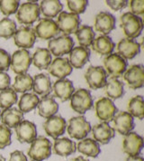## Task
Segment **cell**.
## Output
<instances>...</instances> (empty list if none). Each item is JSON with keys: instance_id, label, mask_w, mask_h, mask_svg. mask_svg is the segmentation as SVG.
Returning a JSON list of instances; mask_svg holds the SVG:
<instances>
[{"instance_id": "6da1fadb", "label": "cell", "mask_w": 144, "mask_h": 161, "mask_svg": "<svg viewBox=\"0 0 144 161\" xmlns=\"http://www.w3.org/2000/svg\"><path fill=\"white\" fill-rule=\"evenodd\" d=\"M120 23L121 28L128 39L133 40L140 36L143 29L142 19L140 16L132 15L130 12H126L121 15Z\"/></svg>"}, {"instance_id": "7a4b0ae2", "label": "cell", "mask_w": 144, "mask_h": 161, "mask_svg": "<svg viewBox=\"0 0 144 161\" xmlns=\"http://www.w3.org/2000/svg\"><path fill=\"white\" fill-rule=\"evenodd\" d=\"M40 7L35 1H29L19 6L16 12V18L21 25H32L40 17Z\"/></svg>"}, {"instance_id": "3957f363", "label": "cell", "mask_w": 144, "mask_h": 161, "mask_svg": "<svg viewBox=\"0 0 144 161\" xmlns=\"http://www.w3.org/2000/svg\"><path fill=\"white\" fill-rule=\"evenodd\" d=\"M52 145L49 139L43 136L36 138L28 149L29 157L33 161H43L51 155Z\"/></svg>"}, {"instance_id": "277c9868", "label": "cell", "mask_w": 144, "mask_h": 161, "mask_svg": "<svg viewBox=\"0 0 144 161\" xmlns=\"http://www.w3.org/2000/svg\"><path fill=\"white\" fill-rule=\"evenodd\" d=\"M94 102L91 93L86 89H79L70 98V107L79 114H85L87 110L93 108Z\"/></svg>"}, {"instance_id": "5b68a950", "label": "cell", "mask_w": 144, "mask_h": 161, "mask_svg": "<svg viewBox=\"0 0 144 161\" xmlns=\"http://www.w3.org/2000/svg\"><path fill=\"white\" fill-rule=\"evenodd\" d=\"M104 69L108 75L111 76V78H119L122 76V74L127 69V62L126 60L120 56L117 53H111L107 56H105L104 61Z\"/></svg>"}, {"instance_id": "8992f818", "label": "cell", "mask_w": 144, "mask_h": 161, "mask_svg": "<svg viewBox=\"0 0 144 161\" xmlns=\"http://www.w3.org/2000/svg\"><path fill=\"white\" fill-rule=\"evenodd\" d=\"M67 130L70 138L81 140L86 139L91 131V125L84 116H77L69 119Z\"/></svg>"}, {"instance_id": "52a82bcc", "label": "cell", "mask_w": 144, "mask_h": 161, "mask_svg": "<svg viewBox=\"0 0 144 161\" xmlns=\"http://www.w3.org/2000/svg\"><path fill=\"white\" fill-rule=\"evenodd\" d=\"M74 40L71 37L63 35L49 40L48 50L57 58L69 53L74 48Z\"/></svg>"}, {"instance_id": "ba28073f", "label": "cell", "mask_w": 144, "mask_h": 161, "mask_svg": "<svg viewBox=\"0 0 144 161\" xmlns=\"http://www.w3.org/2000/svg\"><path fill=\"white\" fill-rule=\"evenodd\" d=\"M56 24L59 32H62L64 36L75 34L79 28L80 18L78 15L62 11L58 15Z\"/></svg>"}, {"instance_id": "9c48e42d", "label": "cell", "mask_w": 144, "mask_h": 161, "mask_svg": "<svg viewBox=\"0 0 144 161\" xmlns=\"http://www.w3.org/2000/svg\"><path fill=\"white\" fill-rule=\"evenodd\" d=\"M95 115L103 122L109 123L113 121L114 118L117 113V107L115 105L114 102L107 97H104L99 99L95 103Z\"/></svg>"}, {"instance_id": "30bf717a", "label": "cell", "mask_w": 144, "mask_h": 161, "mask_svg": "<svg viewBox=\"0 0 144 161\" xmlns=\"http://www.w3.org/2000/svg\"><path fill=\"white\" fill-rule=\"evenodd\" d=\"M32 64V56L27 50L20 49L13 53L11 56L10 68L17 75L25 74L28 72Z\"/></svg>"}, {"instance_id": "8fae6325", "label": "cell", "mask_w": 144, "mask_h": 161, "mask_svg": "<svg viewBox=\"0 0 144 161\" xmlns=\"http://www.w3.org/2000/svg\"><path fill=\"white\" fill-rule=\"evenodd\" d=\"M85 80L92 90L103 88L107 82V74L101 66H89L85 73Z\"/></svg>"}, {"instance_id": "7c38bea8", "label": "cell", "mask_w": 144, "mask_h": 161, "mask_svg": "<svg viewBox=\"0 0 144 161\" xmlns=\"http://www.w3.org/2000/svg\"><path fill=\"white\" fill-rule=\"evenodd\" d=\"M123 80L128 87L132 90L142 88L144 84V68L142 64H134L130 66L124 72Z\"/></svg>"}, {"instance_id": "4fadbf2b", "label": "cell", "mask_w": 144, "mask_h": 161, "mask_svg": "<svg viewBox=\"0 0 144 161\" xmlns=\"http://www.w3.org/2000/svg\"><path fill=\"white\" fill-rule=\"evenodd\" d=\"M36 37L41 40H50L58 36L60 33L56 22L52 19L43 18L33 28Z\"/></svg>"}, {"instance_id": "5bb4252c", "label": "cell", "mask_w": 144, "mask_h": 161, "mask_svg": "<svg viewBox=\"0 0 144 161\" xmlns=\"http://www.w3.org/2000/svg\"><path fill=\"white\" fill-rule=\"evenodd\" d=\"M14 44L21 49H30L33 48L36 41V36L33 28L30 26H23L16 29L14 35Z\"/></svg>"}, {"instance_id": "9a60e30c", "label": "cell", "mask_w": 144, "mask_h": 161, "mask_svg": "<svg viewBox=\"0 0 144 161\" xmlns=\"http://www.w3.org/2000/svg\"><path fill=\"white\" fill-rule=\"evenodd\" d=\"M143 147V139L136 132H130L124 136L122 141V151L128 157L139 156Z\"/></svg>"}, {"instance_id": "2e32d148", "label": "cell", "mask_w": 144, "mask_h": 161, "mask_svg": "<svg viewBox=\"0 0 144 161\" xmlns=\"http://www.w3.org/2000/svg\"><path fill=\"white\" fill-rule=\"evenodd\" d=\"M67 128V123L65 119L54 115L52 117L47 119V120L43 123V129L45 133L52 139H58L59 136L63 135Z\"/></svg>"}, {"instance_id": "e0dca14e", "label": "cell", "mask_w": 144, "mask_h": 161, "mask_svg": "<svg viewBox=\"0 0 144 161\" xmlns=\"http://www.w3.org/2000/svg\"><path fill=\"white\" fill-rule=\"evenodd\" d=\"M115 23L116 19L111 13L102 11L95 15V30L103 36H107L115 28Z\"/></svg>"}, {"instance_id": "ac0fdd59", "label": "cell", "mask_w": 144, "mask_h": 161, "mask_svg": "<svg viewBox=\"0 0 144 161\" xmlns=\"http://www.w3.org/2000/svg\"><path fill=\"white\" fill-rule=\"evenodd\" d=\"M15 133L19 142L32 143L37 138L35 124L29 120H23L15 127Z\"/></svg>"}, {"instance_id": "d6986e66", "label": "cell", "mask_w": 144, "mask_h": 161, "mask_svg": "<svg viewBox=\"0 0 144 161\" xmlns=\"http://www.w3.org/2000/svg\"><path fill=\"white\" fill-rule=\"evenodd\" d=\"M47 70L50 75L60 80V79H66V77L72 73L73 68L69 62V59L57 57L50 63V66L48 67Z\"/></svg>"}, {"instance_id": "ffe728a7", "label": "cell", "mask_w": 144, "mask_h": 161, "mask_svg": "<svg viewBox=\"0 0 144 161\" xmlns=\"http://www.w3.org/2000/svg\"><path fill=\"white\" fill-rule=\"evenodd\" d=\"M117 53L124 60L133 59L141 51V44L135 40L122 38L116 45Z\"/></svg>"}, {"instance_id": "44dd1931", "label": "cell", "mask_w": 144, "mask_h": 161, "mask_svg": "<svg viewBox=\"0 0 144 161\" xmlns=\"http://www.w3.org/2000/svg\"><path fill=\"white\" fill-rule=\"evenodd\" d=\"M114 130L121 135H126L134 129L133 117L127 111H119L114 118Z\"/></svg>"}, {"instance_id": "7402d4cb", "label": "cell", "mask_w": 144, "mask_h": 161, "mask_svg": "<svg viewBox=\"0 0 144 161\" xmlns=\"http://www.w3.org/2000/svg\"><path fill=\"white\" fill-rule=\"evenodd\" d=\"M94 140L103 145L108 144L110 140L115 137V130L106 122H101L91 128Z\"/></svg>"}, {"instance_id": "603a6c76", "label": "cell", "mask_w": 144, "mask_h": 161, "mask_svg": "<svg viewBox=\"0 0 144 161\" xmlns=\"http://www.w3.org/2000/svg\"><path fill=\"white\" fill-rule=\"evenodd\" d=\"M52 91L55 97L59 98L61 102H67L70 100L75 89L71 80L69 79H60L54 82Z\"/></svg>"}, {"instance_id": "cb8c5ba5", "label": "cell", "mask_w": 144, "mask_h": 161, "mask_svg": "<svg viewBox=\"0 0 144 161\" xmlns=\"http://www.w3.org/2000/svg\"><path fill=\"white\" fill-rule=\"evenodd\" d=\"M37 107L39 115L45 119L54 116L59 110V104L56 103L54 96L50 94L42 97Z\"/></svg>"}, {"instance_id": "d4e9b609", "label": "cell", "mask_w": 144, "mask_h": 161, "mask_svg": "<svg viewBox=\"0 0 144 161\" xmlns=\"http://www.w3.org/2000/svg\"><path fill=\"white\" fill-rule=\"evenodd\" d=\"M69 54V62L72 66V68L81 69L89 61L90 50L86 47L77 46L74 47Z\"/></svg>"}, {"instance_id": "484cf974", "label": "cell", "mask_w": 144, "mask_h": 161, "mask_svg": "<svg viewBox=\"0 0 144 161\" xmlns=\"http://www.w3.org/2000/svg\"><path fill=\"white\" fill-rule=\"evenodd\" d=\"M33 91L36 95L47 96L52 91V85L50 76L46 73L36 74L34 78H33Z\"/></svg>"}, {"instance_id": "4316f807", "label": "cell", "mask_w": 144, "mask_h": 161, "mask_svg": "<svg viewBox=\"0 0 144 161\" xmlns=\"http://www.w3.org/2000/svg\"><path fill=\"white\" fill-rule=\"evenodd\" d=\"M92 49L99 55H109L113 53L115 44L112 38L108 36H99L95 38L91 44Z\"/></svg>"}, {"instance_id": "83f0119b", "label": "cell", "mask_w": 144, "mask_h": 161, "mask_svg": "<svg viewBox=\"0 0 144 161\" xmlns=\"http://www.w3.org/2000/svg\"><path fill=\"white\" fill-rule=\"evenodd\" d=\"M77 150V144L68 138H58L54 140L53 151L60 157H69Z\"/></svg>"}, {"instance_id": "f1b7e54d", "label": "cell", "mask_w": 144, "mask_h": 161, "mask_svg": "<svg viewBox=\"0 0 144 161\" xmlns=\"http://www.w3.org/2000/svg\"><path fill=\"white\" fill-rule=\"evenodd\" d=\"M2 124L7 128H15L21 121L23 120V113L16 108H9L1 111Z\"/></svg>"}, {"instance_id": "f546056e", "label": "cell", "mask_w": 144, "mask_h": 161, "mask_svg": "<svg viewBox=\"0 0 144 161\" xmlns=\"http://www.w3.org/2000/svg\"><path fill=\"white\" fill-rule=\"evenodd\" d=\"M77 149L79 153L90 158H96L101 153L99 143L89 138L81 139L77 145Z\"/></svg>"}, {"instance_id": "4dcf8cb0", "label": "cell", "mask_w": 144, "mask_h": 161, "mask_svg": "<svg viewBox=\"0 0 144 161\" xmlns=\"http://www.w3.org/2000/svg\"><path fill=\"white\" fill-rule=\"evenodd\" d=\"M40 11L44 17L52 19L62 12L63 5L58 0H43L40 4Z\"/></svg>"}, {"instance_id": "1f68e13d", "label": "cell", "mask_w": 144, "mask_h": 161, "mask_svg": "<svg viewBox=\"0 0 144 161\" xmlns=\"http://www.w3.org/2000/svg\"><path fill=\"white\" fill-rule=\"evenodd\" d=\"M32 62L39 70H47L52 62V56L47 48H37L32 57Z\"/></svg>"}, {"instance_id": "d6a6232c", "label": "cell", "mask_w": 144, "mask_h": 161, "mask_svg": "<svg viewBox=\"0 0 144 161\" xmlns=\"http://www.w3.org/2000/svg\"><path fill=\"white\" fill-rule=\"evenodd\" d=\"M105 92L108 99L112 101L120 99L124 94V85L118 79L111 78L105 86Z\"/></svg>"}, {"instance_id": "836d02e7", "label": "cell", "mask_w": 144, "mask_h": 161, "mask_svg": "<svg viewBox=\"0 0 144 161\" xmlns=\"http://www.w3.org/2000/svg\"><path fill=\"white\" fill-rule=\"evenodd\" d=\"M76 37L80 46L88 48L93 43L94 39L95 38V34L94 32L93 27L90 25H83L79 26V28L75 33Z\"/></svg>"}, {"instance_id": "e575fe53", "label": "cell", "mask_w": 144, "mask_h": 161, "mask_svg": "<svg viewBox=\"0 0 144 161\" xmlns=\"http://www.w3.org/2000/svg\"><path fill=\"white\" fill-rule=\"evenodd\" d=\"M33 77L30 74L25 73V74L16 75L14 78V82L11 88L15 92L25 93L26 92L33 89Z\"/></svg>"}, {"instance_id": "d590c367", "label": "cell", "mask_w": 144, "mask_h": 161, "mask_svg": "<svg viewBox=\"0 0 144 161\" xmlns=\"http://www.w3.org/2000/svg\"><path fill=\"white\" fill-rule=\"evenodd\" d=\"M39 101L40 99L35 93H23L18 103L19 110L23 113L30 112L37 107Z\"/></svg>"}, {"instance_id": "8d00e7d4", "label": "cell", "mask_w": 144, "mask_h": 161, "mask_svg": "<svg viewBox=\"0 0 144 161\" xmlns=\"http://www.w3.org/2000/svg\"><path fill=\"white\" fill-rule=\"evenodd\" d=\"M127 109V112H129L132 117H135L141 120L144 118L143 97L141 95L132 97L128 103Z\"/></svg>"}, {"instance_id": "74e56055", "label": "cell", "mask_w": 144, "mask_h": 161, "mask_svg": "<svg viewBox=\"0 0 144 161\" xmlns=\"http://www.w3.org/2000/svg\"><path fill=\"white\" fill-rule=\"evenodd\" d=\"M17 93L12 88L0 91V108L3 110L12 108L17 103Z\"/></svg>"}, {"instance_id": "f35d334b", "label": "cell", "mask_w": 144, "mask_h": 161, "mask_svg": "<svg viewBox=\"0 0 144 161\" xmlns=\"http://www.w3.org/2000/svg\"><path fill=\"white\" fill-rule=\"evenodd\" d=\"M16 32V24L14 20L5 17L0 20V37L10 39Z\"/></svg>"}, {"instance_id": "ab89813d", "label": "cell", "mask_w": 144, "mask_h": 161, "mask_svg": "<svg viewBox=\"0 0 144 161\" xmlns=\"http://www.w3.org/2000/svg\"><path fill=\"white\" fill-rule=\"evenodd\" d=\"M20 6V2L17 0H1L0 1V11L3 15H11L16 13Z\"/></svg>"}, {"instance_id": "60d3db41", "label": "cell", "mask_w": 144, "mask_h": 161, "mask_svg": "<svg viewBox=\"0 0 144 161\" xmlns=\"http://www.w3.org/2000/svg\"><path fill=\"white\" fill-rule=\"evenodd\" d=\"M88 5V1L86 0H77V1H67L68 8L71 11L70 13L79 15L86 11Z\"/></svg>"}, {"instance_id": "b9f144b4", "label": "cell", "mask_w": 144, "mask_h": 161, "mask_svg": "<svg viewBox=\"0 0 144 161\" xmlns=\"http://www.w3.org/2000/svg\"><path fill=\"white\" fill-rule=\"evenodd\" d=\"M11 130L5 125H0V149L11 145Z\"/></svg>"}, {"instance_id": "7bdbcfd3", "label": "cell", "mask_w": 144, "mask_h": 161, "mask_svg": "<svg viewBox=\"0 0 144 161\" xmlns=\"http://www.w3.org/2000/svg\"><path fill=\"white\" fill-rule=\"evenodd\" d=\"M130 9L132 15L141 16L144 15V1L143 0H131L128 2Z\"/></svg>"}, {"instance_id": "ee69618b", "label": "cell", "mask_w": 144, "mask_h": 161, "mask_svg": "<svg viewBox=\"0 0 144 161\" xmlns=\"http://www.w3.org/2000/svg\"><path fill=\"white\" fill-rule=\"evenodd\" d=\"M11 56L6 50L0 48V72L7 71L10 68Z\"/></svg>"}, {"instance_id": "f6af8a7d", "label": "cell", "mask_w": 144, "mask_h": 161, "mask_svg": "<svg viewBox=\"0 0 144 161\" xmlns=\"http://www.w3.org/2000/svg\"><path fill=\"white\" fill-rule=\"evenodd\" d=\"M106 5L114 11H119L128 6V1L126 0H107Z\"/></svg>"}, {"instance_id": "bcb514c9", "label": "cell", "mask_w": 144, "mask_h": 161, "mask_svg": "<svg viewBox=\"0 0 144 161\" xmlns=\"http://www.w3.org/2000/svg\"><path fill=\"white\" fill-rule=\"evenodd\" d=\"M11 78L5 72H0V91H4L7 88H10Z\"/></svg>"}, {"instance_id": "7dc6e473", "label": "cell", "mask_w": 144, "mask_h": 161, "mask_svg": "<svg viewBox=\"0 0 144 161\" xmlns=\"http://www.w3.org/2000/svg\"><path fill=\"white\" fill-rule=\"evenodd\" d=\"M8 161H28L27 157L21 150H14L10 154Z\"/></svg>"}, {"instance_id": "c3c4849f", "label": "cell", "mask_w": 144, "mask_h": 161, "mask_svg": "<svg viewBox=\"0 0 144 161\" xmlns=\"http://www.w3.org/2000/svg\"><path fill=\"white\" fill-rule=\"evenodd\" d=\"M126 161H143V158L141 156H135V157H128Z\"/></svg>"}, {"instance_id": "681fc988", "label": "cell", "mask_w": 144, "mask_h": 161, "mask_svg": "<svg viewBox=\"0 0 144 161\" xmlns=\"http://www.w3.org/2000/svg\"><path fill=\"white\" fill-rule=\"evenodd\" d=\"M71 161H88L87 159H86V158H84L83 157H77V158H73Z\"/></svg>"}, {"instance_id": "f907efd6", "label": "cell", "mask_w": 144, "mask_h": 161, "mask_svg": "<svg viewBox=\"0 0 144 161\" xmlns=\"http://www.w3.org/2000/svg\"><path fill=\"white\" fill-rule=\"evenodd\" d=\"M0 161H6V158L3 156H1V155H0Z\"/></svg>"}, {"instance_id": "816d5d0a", "label": "cell", "mask_w": 144, "mask_h": 161, "mask_svg": "<svg viewBox=\"0 0 144 161\" xmlns=\"http://www.w3.org/2000/svg\"><path fill=\"white\" fill-rule=\"evenodd\" d=\"M0 119H1V111H0Z\"/></svg>"}, {"instance_id": "f5cc1de1", "label": "cell", "mask_w": 144, "mask_h": 161, "mask_svg": "<svg viewBox=\"0 0 144 161\" xmlns=\"http://www.w3.org/2000/svg\"><path fill=\"white\" fill-rule=\"evenodd\" d=\"M32 161H33V160H32Z\"/></svg>"}]
</instances>
